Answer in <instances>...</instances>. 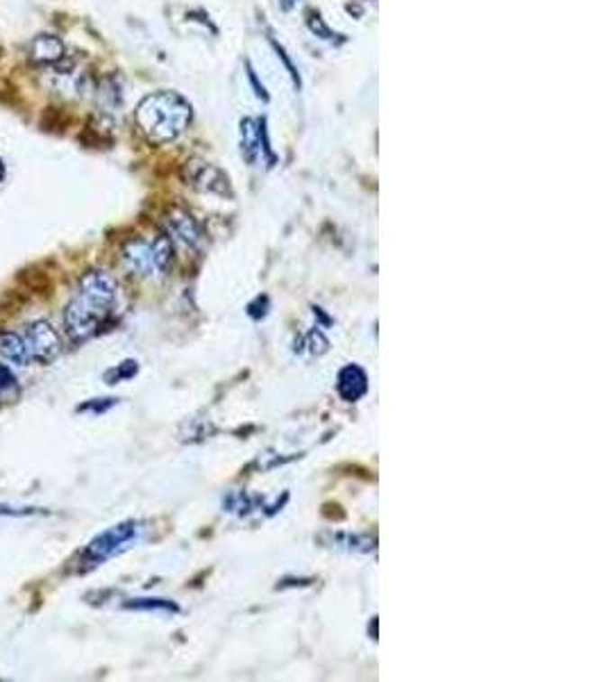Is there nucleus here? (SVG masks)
Masks as SVG:
<instances>
[{"label": "nucleus", "instance_id": "f257e3e1", "mask_svg": "<svg viewBox=\"0 0 606 682\" xmlns=\"http://www.w3.org/2000/svg\"><path fill=\"white\" fill-rule=\"evenodd\" d=\"M119 301V282L107 271H86L77 282L76 296L64 310V328L73 344H85L109 323Z\"/></svg>", "mask_w": 606, "mask_h": 682}, {"label": "nucleus", "instance_id": "f03ea898", "mask_svg": "<svg viewBox=\"0 0 606 682\" xmlns=\"http://www.w3.org/2000/svg\"><path fill=\"white\" fill-rule=\"evenodd\" d=\"M194 119L191 103L177 91H155L137 105L134 121L152 143H171L186 132Z\"/></svg>", "mask_w": 606, "mask_h": 682}, {"label": "nucleus", "instance_id": "7ed1b4c3", "mask_svg": "<svg viewBox=\"0 0 606 682\" xmlns=\"http://www.w3.org/2000/svg\"><path fill=\"white\" fill-rule=\"evenodd\" d=\"M123 267L139 277L167 276L173 264V241L167 234H159L152 241L130 239L121 250Z\"/></svg>", "mask_w": 606, "mask_h": 682}, {"label": "nucleus", "instance_id": "20e7f679", "mask_svg": "<svg viewBox=\"0 0 606 682\" xmlns=\"http://www.w3.org/2000/svg\"><path fill=\"white\" fill-rule=\"evenodd\" d=\"M143 532V523L139 521H123L119 525H112L104 532H100L95 540L89 541L85 550L80 555L82 571H89V568L100 567L107 559L116 558L123 550H128L130 546H134L139 541Z\"/></svg>", "mask_w": 606, "mask_h": 682}, {"label": "nucleus", "instance_id": "39448f33", "mask_svg": "<svg viewBox=\"0 0 606 682\" xmlns=\"http://www.w3.org/2000/svg\"><path fill=\"white\" fill-rule=\"evenodd\" d=\"M25 53H28V59L34 67L50 68V71L59 73V76H68L73 68V59L68 58L67 46H64V41L58 34H37V37L30 39Z\"/></svg>", "mask_w": 606, "mask_h": 682}, {"label": "nucleus", "instance_id": "423d86ee", "mask_svg": "<svg viewBox=\"0 0 606 682\" xmlns=\"http://www.w3.org/2000/svg\"><path fill=\"white\" fill-rule=\"evenodd\" d=\"M182 177L191 189L200 191V194H209V196H230L232 194L228 176L204 159H189L182 168Z\"/></svg>", "mask_w": 606, "mask_h": 682}, {"label": "nucleus", "instance_id": "0eeeda50", "mask_svg": "<svg viewBox=\"0 0 606 682\" xmlns=\"http://www.w3.org/2000/svg\"><path fill=\"white\" fill-rule=\"evenodd\" d=\"M23 341L28 346L30 359L39 364H52L62 355V339L48 321H34L25 328Z\"/></svg>", "mask_w": 606, "mask_h": 682}, {"label": "nucleus", "instance_id": "6e6552de", "mask_svg": "<svg viewBox=\"0 0 606 682\" xmlns=\"http://www.w3.org/2000/svg\"><path fill=\"white\" fill-rule=\"evenodd\" d=\"M164 223H167V237L171 239L173 243H180V246L191 250H198L204 243L203 228H200V223L189 214V212L173 210Z\"/></svg>", "mask_w": 606, "mask_h": 682}, {"label": "nucleus", "instance_id": "1a4fd4ad", "mask_svg": "<svg viewBox=\"0 0 606 682\" xmlns=\"http://www.w3.org/2000/svg\"><path fill=\"white\" fill-rule=\"evenodd\" d=\"M337 389L341 394L343 401L355 403L368 392V377H366L364 368H359L357 364H348L339 371V380H337Z\"/></svg>", "mask_w": 606, "mask_h": 682}, {"label": "nucleus", "instance_id": "9d476101", "mask_svg": "<svg viewBox=\"0 0 606 682\" xmlns=\"http://www.w3.org/2000/svg\"><path fill=\"white\" fill-rule=\"evenodd\" d=\"M321 544H325L327 549L337 550H348V553H375V540L373 537H366V534H350V532H327L318 537Z\"/></svg>", "mask_w": 606, "mask_h": 682}, {"label": "nucleus", "instance_id": "9b49d317", "mask_svg": "<svg viewBox=\"0 0 606 682\" xmlns=\"http://www.w3.org/2000/svg\"><path fill=\"white\" fill-rule=\"evenodd\" d=\"M261 143L268 146L266 141V130L261 121L255 119H246L241 123V153L243 158L248 159L250 164H255L261 155Z\"/></svg>", "mask_w": 606, "mask_h": 682}, {"label": "nucleus", "instance_id": "f8f14e48", "mask_svg": "<svg viewBox=\"0 0 606 682\" xmlns=\"http://www.w3.org/2000/svg\"><path fill=\"white\" fill-rule=\"evenodd\" d=\"M0 358L16 364V367H28V364L32 362L23 337H19V334H14V332L0 334Z\"/></svg>", "mask_w": 606, "mask_h": 682}, {"label": "nucleus", "instance_id": "ddd939ff", "mask_svg": "<svg viewBox=\"0 0 606 682\" xmlns=\"http://www.w3.org/2000/svg\"><path fill=\"white\" fill-rule=\"evenodd\" d=\"M21 394L19 382H16L14 373L5 367V364H0V405L3 403H12L16 401Z\"/></svg>", "mask_w": 606, "mask_h": 682}, {"label": "nucleus", "instance_id": "4468645a", "mask_svg": "<svg viewBox=\"0 0 606 682\" xmlns=\"http://www.w3.org/2000/svg\"><path fill=\"white\" fill-rule=\"evenodd\" d=\"M130 610H148V612H177L176 603L167 601V598H132L125 603Z\"/></svg>", "mask_w": 606, "mask_h": 682}, {"label": "nucleus", "instance_id": "2eb2a0df", "mask_svg": "<svg viewBox=\"0 0 606 682\" xmlns=\"http://www.w3.org/2000/svg\"><path fill=\"white\" fill-rule=\"evenodd\" d=\"M134 373H137V362H134V359H128V362L119 364L116 368L104 373V380H107L109 385H116V382L125 380V377H132Z\"/></svg>", "mask_w": 606, "mask_h": 682}, {"label": "nucleus", "instance_id": "dca6fc26", "mask_svg": "<svg viewBox=\"0 0 606 682\" xmlns=\"http://www.w3.org/2000/svg\"><path fill=\"white\" fill-rule=\"evenodd\" d=\"M5 173H7V168H5V162H3V159H0V182L5 180Z\"/></svg>", "mask_w": 606, "mask_h": 682}]
</instances>
